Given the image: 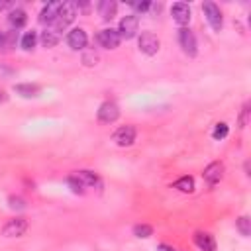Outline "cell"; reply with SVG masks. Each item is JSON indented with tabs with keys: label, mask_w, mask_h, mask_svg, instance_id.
Here are the masks:
<instances>
[{
	"label": "cell",
	"mask_w": 251,
	"mask_h": 251,
	"mask_svg": "<svg viewBox=\"0 0 251 251\" xmlns=\"http://www.w3.org/2000/svg\"><path fill=\"white\" fill-rule=\"evenodd\" d=\"M237 229H239V233H241L243 237H247V235L251 233V220H249L247 216H241V218L237 220Z\"/></svg>",
	"instance_id": "22"
},
{
	"label": "cell",
	"mask_w": 251,
	"mask_h": 251,
	"mask_svg": "<svg viewBox=\"0 0 251 251\" xmlns=\"http://www.w3.org/2000/svg\"><path fill=\"white\" fill-rule=\"evenodd\" d=\"M249 122V104H245L241 108V116H239V127H245Z\"/></svg>",
	"instance_id": "27"
},
{
	"label": "cell",
	"mask_w": 251,
	"mask_h": 251,
	"mask_svg": "<svg viewBox=\"0 0 251 251\" xmlns=\"http://www.w3.org/2000/svg\"><path fill=\"white\" fill-rule=\"evenodd\" d=\"M14 90H16L20 96H24V98H33V96L39 94V86H37V84H16Z\"/></svg>",
	"instance_id": "18"
},
{
	"label": "cell",
	"mask_w": 251,
	"mask_h": 251,
	"mask_svg": "<svg viewBox=\"0 0 251 251\" xmlns=\"http://www.w3.org/2000/svg\"><path fill=\"white\" fill-rule=\"evenodd\" d=\"M86 41H88V37H86V31H84L82 27L71 29L69 35H67V43H69V47L75 49V51L84 49V47H86Z\"/></svg>",
	"instance_id": "9"
},
{
	"label": "cell",
	"mask_w": 251,
	"mask_h": 251,
	"mask_svg": "<svg viewBox=\"0 0 251 251\" xmlns=\"http://www.w3.org/2000/svg\"><path fill=\"white\" fill-rule=\"evenodd\" d=\"M159 45H161V41L153 31H143L139 35V49L145 55H155L159 51Z\"/></svg>",
	"instance_id": "6"
},
{
	"label": "cell",
	"mask_w": 251,
	"mask_h": 251,
	"mask_svg": "<svg viewBox=\"0 0 251 251\" xmlns=\"http://www.w3.org/2000/svg\"><path fill=\"white\" fill-rule=\"evenodd\" d=\"M0 43H2V33H0Z\"/></svg>",
	"instance_id": "34"
},
{
	"label": "cell",
	"mask_w": 251,
	"mask_h": 251,
	"mask_svg": "<svg viewBox=\"0 0 251 251\" xmlns=\"http://www.w3.org/2000/svg\"><path fill=\"white\" fill-rule=\"evenodd\" d=\"M173 186H175L176 190H180V192H192V190H194V178H192V176H182V178H178Z\"/></svg>",
	"instance_id": "19"
},
{
	"label": "cell",
	"mask_w": 251,
	"mask_h": 251,
	"mask_svg": "<svg viewBox=\"0 0 251 251\" xmlns=\"http://www.w3.org/2000/svg\"><path fill=\"white\" fill-rule=\"evenodd\" d=\"M59 8H61V2H49V4H45L43 10H41V14H39V22L45 24V25H51L53 20L57 18Z\"/></svg>",
	"instance_id": "13"
},
{
	"label": "cell",
	"mask_w": 251,
	"mask_h": 251,
	"mask_svg": "<svg viewBox=\"0 0 251 251\" xmlns=\"http://www.w3.org/2000/svg\"><path fill=\"white\" fill-rule=\"evenodd\" d=\"M202 175H204V180H206L208 184H216V182H220L222 176H224V163H220V161L210 163V165L204 169Z\"/></svg>",
	"instance_id": "12"
},
{
	"label": "cell",
	"mask_w": 251,
	"mask_h": 251,
	"mask_svg": "<svg viewBox=\"0 0 251 251\" xmlns=\"http://www.w3.org/2000/svg\"><path fill=\"white\" fill-rule=\"evenodd\" d=\"M227 131H229V127H227V124H216V127H214V131H212V137L214 139H224L226 135H227Z\"/></svg>",
	"instance_id": "24"
},
{
	"label": "cell",
	"mask_w": 251,
	"mask_h": 251,
	"mask_svg": "<svg viewBox=\"0 0 251 251\" xmlns=\"http://www.w3.org/2000/svg\"><path fill=\"white\" fill-rule=\"evenodd\" d=\"M41 43H43V47H55L59 43V33H55L51 29H45L41 33Z\"/></svg>",
	"instance_id": "20"
},
{
	"label": "cell",
	"mask_w": 251,
	"mask_h": 251,
	"mask_svg": "<svg viewBox=\"0 0 251 251\" xmlns=\"http://www.w3.org/2000/svg\"><path fill=\"white\" fill-rule=\"evenodd\" d=\"M118 116H120V110H118V106L114 102L100 104V108H98V120L102 124H112V122L118 120Z\"/></svg>",
	"instance_id": "10"
},
{
	"label": "cell",
	"mask_w": 251,
	"mask_h": 251,
	"mask_svg": "<svg viewBox=\"0 0 251 251\" xmlns=\"http://www.w3.org/2000/svg\"><path fill=\"white\" fill-rule=\"evenodd\" d=\"M67 182H69V186H71V190H73L75 194H84V186H82L75 176H69Z\"/></svg>",
	"instance_id": "25"
},
{
	"label": "cell",
	"mask_w": 251,
	"mask_h": 251,
	"mask_svg": "<svg viewBox=\"0 0 251 251\" xmlns=\"http://www.w3.org/2000/svg\"><path fill=\"white\" fill-rule=\"evenodd\" d=\"M96 61H98V55H96L94 51H88V53L82 57V63L88 65V67H90V65H96Z\"/></svg>",
	"instance_id": "28"
},
{
	"label": "cell",
	"mask_w": 251,
	"mask_h": 251,
	"mask_svg": "<svg viewBox=\"0 0 251 251\" xmlns=\"http://www.w3.org/2000/svg\"><path fill=\"white\" fill-rule=\"evenodd\" d=\"M10 208H18V210H22V208H24V200L12 196V198H10Z\"/></svg>",
	"instance_id": "30"
},
{
	"label": "cell",
	"mask_w": 251,
	"mask_h": 251,
	"mask_svg": "<svg viewBox=\"0 0 251 251\" xmlns=\"http://www.w3.org/2000/svg\"><path fill=\"white\" fill-rule=\"evenodd\" d=\"M202 10H204V16H206L208 24L212 25V29L214 31H220L222 29V24H224V18H222L220 8L214 2H204L202 4Z\"/></svg>",
	"instance_id": "2"
},
{
	"label": "cell",
	"mask_w": 251,
	"mask_h": 251,
	"mask_svg": "<svg viewBox=\"0 0 251 251\" xmlns=\"http://www.w3.org/2000/svg\"><path fill=\"white\" fill-rule=\"evenodd\" d=\"M135 135H137V131H135L133 126H122V127L116 129V133L112 135V139L116 141V145L127 147V145H131L135 141Z\"/></svg>",
	"instance_id": "7"
},
{
	"label": "cell",
	"mask_w": 251,
	"mask_h": 251,
	"mask_svg": "<svg viewBox=\"0 0 251 251\" xmlns=\"http://www.w3.org/2000/svg\"><path fill=\"white\" fill-rule=\"evenodd\" d=\"M178 43H180L182 51H184L188 57H194V55H196V51H198L196 37H194V33H192L188 27H182V29L178 31Z\"/></svg>",
	"instance_id": "5"
},
{
	"label": "cell",
	"mask_w": 251,
	"mask_h": 251,
	"mask_svg": "<svg viewBox=\"0 0 251 251\" xmlns=\"http://www.w3.org/2000/svg\"><path fill=\"white\" fill-rule=\"evenodd\" d=\"M75 4H71V2H61V8H59V12H57V18L53 20V24L49 25V29L51 31H55V33H59V31H63L73 20H75Z\"/></svg>",
	"instance_id": "1"
},
{
	"label": "cell",
	"mask_w": 251,
	"mask_h": 251,
	"mask_svg": "<svg viewBox=\"0 0 251 251\" xmlns=\"http://www.w3.org/2000/svg\"><path fill=\"white\" fill-rule=\"evenodd\" d=\"M116 10H118V4L112 2V0H102L98 2V14L104 18V20H112L116 16Z\"/></svg>",
	"instance_id": "15"
},
{
	"label": "cell",
	"mask_w": 251,
	"mask_h": 251,
	"mask_svg": "<svg viewBox=\"0 0 251 251\" xmlns=\"http://www.w3.org/2000/svg\"><path fill=\"white\" fill-rule=\"evenodd\" d=\"M131 8L133 10H137V12H145V10H149L151 8V2H131Z\"/></svg>",
	"instance_id": "29"
},
{
	"label": "cell",
	"mask_w": 251,
	"mask_h": 251,
	"mask_svg": "<svg viewBox=\"0 0 251 251\" xmlns=\"http://www.w3.org/2000/svg\"><path fill=\"white\" fill-rule=\"evenodd\" d=\"M82 186H96L100 180H98V176L92 173V171H76L75 175H73Z\"/></svg>",
	"instance_id": "16"
},
{
	"label": "cell",
	"mask_w": 251,
	"mask_h": 251,
	"mask_svg": "<svg viewBox=\"0 0 251 251\" xmlns=\"http://www.w3.org/2000/svg\"><path fill=\"white\" fill-rule=\"evenodd\" d=\"M35 43H37V35H35V31H25L24 37H22V49L31 51V49L35 47Z\"/></svg>",
	"instance_id": "21"
},
{
	"label": "cell",
	"mask_w": 251,
	"mask_h": 251,
	"mask_svg": "<svg viewBox=\"0 0 251 251\" xmlns=\"http://www.w3.org/2000/svg\"><path fill=\"white\" fill-rule=\"evenodd\" d=\"M194 243L198 245V249L202 251H216V241L210 233H204V231H196L194 233Z\"/></svg>",
	"instance_id": "14"
},
{
	"label": "cell",
	"mask_w": 251,
	"mask_h": 251,
	"mask_svg": "<svg viewBox=\"0 0 251 251\" xmlns=\"http://www.w3.org/2000/svg\"><path fill=\"white\" fill-rule=\"evenodd\" d=\"M133 233H135L137 237H149V235H153V227L147 226V224H137V226L133 227Z\"/></svg>",
	"instance_id": "23"
},
{
	"label": "cell",
	"mask_w": 251,
	"mask_h": 251,
	"mask_svg": "<svg viewBox=\"0 0 251 251\" xmlns=\"http://www.w3.org/2000/svg\"><path fill=\"white\" fill-rule=\"evenodd\" d=\"M171 14H173V20H175L178 25H186V24L190 22V6H188L186 2H176V4H173Z\"/></svg>",
	"instance_id": "11"
},
{
	"label": "cell",
	"mask_w": 251,
	"mask_h": 251,
	"mask_svg": "<svg viewBox=\"0 0 251 251\" xmlns=\"http://www.w3.org/2000/svg\"><path fill=\"white\" fill-rule=\"evenodd\" d=\"M27 231V220L25 218H14L10 220L4 227H2V233L6 237H20Z\"/></svg>",
	"instance_id": "8"
},
{
	"label": "cell",
	"mask_w": 251,
	"mask_h": 251,
	"mask_svg": "<svg viewBox=\"0 0 251 251\" xmlns=\"http://www.w3.org/2000/svg\"><path fill=\"white\" fill-rule=\"evenodd\" d=\"M137 25H139V20L135 14H129V16H124L120 20V25H118V33L120 37H126V39H131L137 31Z\"/></svg>",
	"instance_id": "4"
},
{
	"label": "cell",
	"mask_w": 251,
	"mask_h": 251,
	"mask_svg": "<svg viewBox=\"0 0 251 251\" xmlns=\"http://www.w3.org/2000/svg\"><path fill=\"white\" fill-rule=\"evenodd\" d=\"M25 22H27V14L24 10H20V8H16V10H12L8 14V24L12 27H22V25H25Z\"/></svg>",
	"instance_id": "17"
},
{
	"label": "cell",
	"mask_w": 251,
	"mask_h": 251,
	"mask_svg": "<svg viewBox=\"0 0 251 251\" xmlns=\"http://www.w3.org/2000/svg\"><path fill=\"white\" fill-rule=\"evenodd\" d=\"M6 100H8V94L4 90H0V102H6Z\"/></svg>",
	"instance_id": "32"
},
{
	"label": "cell",
	"mask_w": 251,
	"mask_h": 251,
	"mask_svg": "<svg viewBox=\"0 0 251 251\" xmlns=\"http://www.w3.org/2000/svg\"><path fill=\"white\" fill-rule=\"evenodd\" d=\"M8 6H12L10 2H0V8H8Z\"/></svg>",
	"instance_id": "33"
},
{
	"label": "cell",
	"mask_w": 251,
	"mask_h": 251,
	"mask_svg": "<svg viewBox=\"0 0 251 251\" xmlns=\"http://www.w3.org/2000/svg\"><path fill=\"white\" fill-rule=\"evenodd\" d=\"M96 41L104 47V49H116L122 41L118 29H112V27H106V29H100L98 35H96Z\"/></svg>",
	"instance_id": "3"
},
{
	"label": "cell",
	"mask_w": 251,
	"mask_h": 251,
	"mask_svg": "<svg viewBox=\"0 0 251 251\" xmlns=\"http://www.w3.org/2000/svg\"><path fill=\"white\" fill-rule=\"evenodd\" d=\"M157 251H175V247H169V245H159Z\"/></svg>",
	"instance_id": "31"
},
{
	"label": "cell",
	"mask_w": 251,
	"mask_h": 251,
	"mask_svg": "<svg viewBox=\"0 0 251 251\" xmlns=\"http://www.w3.org/2000/svg\"><path fill=\"white\" fill-rule=\"evenodd\" d=\"M14 69L10 67V65H6V63H0V78L2 80H6V78H10V76H14Z\"/></svg>",
	"instance_id": "26"
}]
</instances>
